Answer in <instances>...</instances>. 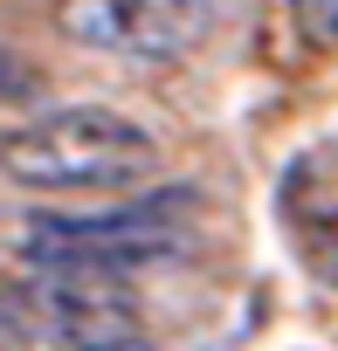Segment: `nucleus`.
I'll return each mask as SVG.
<instances>
[{
	"label": "nucleus",
	"mask_w": 338,
	"mask_h": 351,
	"mask_svg": "<svg viewBox=\"0 0 338 351\" xmlns=\"http://www.w3.org/2000/svg\"><path fill=\"white\" fill-rule=\"evenodd\" d=\"M152 165H159V138L104 104L49 110L8 138V180L35 193H111L152 180Z\"/></svg>",
	"instance_id": "obj_1"
},
{
	"label": "nucleus",
	"mask_w": 338,
	"mask_h": 351,
	"mask_svg": "<svg viewBox=\"0 0 338 351\" xmlns=\"http://www.w3.org/2000/svg\"><path fill=\"white\" fill-rule=\"evenodd\" d=\"M187 186L145 193L117 214H42L14 234V262L28 269H76V276H131L159 269L187 248Z\"/></svg>",
	"instance_id": "obj_2"
},
{
	"label": "nucleus",
	"mask_w": 338,
	"mask_h": 351,
	"mask_svg": "<svg viewBox=\"0 0 338 351\" xmlns=\"http://www.w3.org/2000/svg\"><path fill=\"white\" fill-rule=\"evenodd\" d=\"M49 21L63 42L117 62H187L214 21L221 0H49Z\"/></svg>",
	"instance_id": "obj_3"
},
{
	"label": "nucleus",
	"mask_w": 338,
	"mask_h": 351,
	"mask_svg": "<svg viewBox=\"0 0 338 351\" xmlns=\"http://www.w3.org/2000/svg\"><path fill=\"white\" fill-rule=\"evenodd\" d=\"M290 21H297L304 42L338 49V0H290Z\"/></svg>",
	"instance_id": "obj_4"
},
{
	"label": "nucleus",
	"mask_w": 338,
	"mask_h": 351,
	"mask_svg": "<svg viewBox=\"0 0 338 351\" xmlns=\"http://www.w3.org/2000/svg\"><path fill=\"white\" fill-rule=\"evenodd\" d=\"M311 255H317V269H324V276H331V282H338V214H331V221H317V228H311Z\"/></svg>",
	"instance_id": "obj_5"
}]
</instances>
